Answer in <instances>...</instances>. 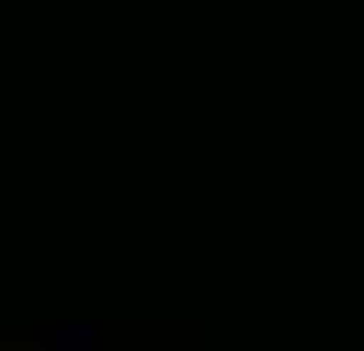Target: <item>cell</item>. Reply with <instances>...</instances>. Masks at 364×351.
Returning a JSON list of instances; mask_svg holds the SVG:
<instances>
[]
</instances>
